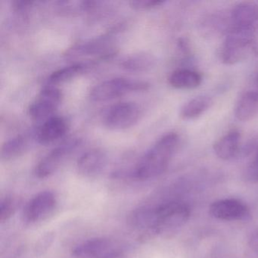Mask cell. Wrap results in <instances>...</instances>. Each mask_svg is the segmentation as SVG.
Returning a JSON list of instances; mask_svg holds the SVG:
<instances>
[{"label":"cell","mask_w":258,"mask_h":258,"mask_svg":"<svg viewBox=\"0 0 258 258\" xmlns=\"http://www.w3.org/2000/svg\"><path fill=\"white\" fill-rule=\"evenodd\" d=\"M69 130L66 119L58 116H52L45 120L37 133V140L40 144H52L62 138Z\"/></svg>","instance_id":"13"},{"label":"cell","mask_w":258,"mask_h":258,"mask_svg":"<svg viewBox=\"0 0 258 258\" xmlns=\"http://www.w3.org/2000/svg\"><path fill=\"white\" fill-rule=\"evenodd\" d=\"M164 3L162 0H133L130 2V6L134 10H146L160 7Z\"/></svg>","instance_id":"23"},{"label":"cell","mask_w":258,"mask_h":258,"mask_svg":"<svg viewBox=\"0 0 258 258\" xmlns=\"http://www.w3.org/2000/svg\"><path fill=\"white\" fill-rule=\"evenodd\" d=\"M210 214L214 218L223 220H246L250 217L247 206L235 199L214 202L210 208Z\"/></svg>","instance_id":"11"},{"label":"cell","mask_w":258,"mask_h":258,"mask_svg":"<svg viewBox=\"0 0 258 258\" xmlns=\"http://www.w3.org/2000/svg\"><path fill=\"white\" fill-rule=\"evenodd\" d=\"M79 144V140H69L52 149L37 164L35 169L36 176L43 179L53 174Z\"/></svg>","instance_id":"9"},{"label":"cell","mask_w":258,"mask_h":258,"mask_svg":"<svg viewBox=\"0 0 258 258\" xmlns=\"http://www.w3.org/2000/svg\"><path fill=\"white\" fill-rule=\"evenodd\" d=\"M150 84L145 81L129 78H113L95 86L90 90V99L93 102H106L134 92L149 90Z\"/></svg>","instance_id":"4"},{"label":"cell","mask_w":258,"mask_h":258,"mask_svg":"<svg viewBox=\"0 0 258 258\" xmlns=\"http://www.w3.org/2000/svg\"><path fill=\"white\" fill-rule=\"evenodd\" d=\"M249 176L253 179H258V145L256 146V152L253 161L248 169Z\"/></svg>","instance_id":"24"},{"label":"cell","mask_w":258,"mask_h":258,"mask_svg":"<svg viewBox=\"0 0 258 258\" xmlns=\"http://www.w3.org/2000/svg\"><path fill=\"white\" fill-rule=\"evenodd\" d=\"M106 163L107 156L103 151L91 149L80 157L77 163V170L84 177H96L102 173Z\"/></svg>","instance_id":"12"},{"label":"cell","mask_w":258,"mask_h":258,"mask_svg":"<svg viewBox=\"0 0 258 258\" xmlns=\"http://www.w3.org/2000/svg\"><path fill=\"white\" fill-rule=\"evenodd\" d=\"M85 69V64L77 63V64H71L67 67L58 69L49 76V84L56 85V84L67 82L82 73Z\"/></svg>","instance_id":"21"},{"label":"cell","mask_w":258,"mask_h":258,"mask_svg":"<svg viewBox=\"0 0 258 258\" xmlns=\"http://www.w3.org/2000/svg\"><path fill=\"white\" fill-rule=\"evenodd\" d=\"M253 39L254 29L232 28L222 46V61L226 64H235L244 61L251 55Z\"/></svg>","instance_id":"3"},{"label":"cell","mask_w":258,"mask_h":258,"mask_svg":"<svg viewBox=\"0 0 258 258\" xmlns=\"http://www.w3.org/2000/svg\"><path fill=\"white\" fill-rule=\"evenodd\" d=\"M125 246L117 240L96 238L78 244L73 250L77 258H120L124 254Z\"/></svg>","instance_id":"5"},{"label":"cell","mask_w":258,"mask_h":258,"mask_svg":"<svg viewBox=\"0 0 258 258\" xmlns=\"http://www.w3.org/2000/svg\"><path fill=\"white\" fill-rule=\"evenodd\" d=\"M28 148V142L26 137L17 136L3 145L1 158L6 161L15 159L23 155Z\"/></svg>","instance_id":"20"},{"label":"cell","mask_w":258,"mask_h":258,"mask_svg":"<svg viewBox=\"0 0 258 258\" xmlns=\"http://www.w3.org/2000/svg\"><path fill=\"white\" fill-rule=\"evenodd\" d=\"M59 89L53 86L45 87L30 105L28 114L34 120H46L53 116L62 101Z\"/></svg>","instance_id":"8"},{"label":"cell","mask_w":258,"mask_h":258,"mask_svg":"<svg viewBox=\"0 0 258 258\" xmlns=\"http://www.w3.org/2000/svg\"><path fill=\"white\" fill-rule=\"evenodd\" d=\"M116 53L115 43L109 37H102L69 49L67 56H92L108 58Z\"/></svg>","instance_id":"10"},{"label":"cell","mask_w":258,"mask_h":258,"mask_svg":"<svg viewBox=\"0 0 258 258\" xmlns=\"http://www.w3.org/2000/svg\"><path fill=\"white\" fill-rule=\"evenodd\" d=\"M212 100L208 96H198L188 101L181 108L180 116L184 120H194L209 109Z\"/></svg>","instance_id":"19"},{"label":"cell","mask_w":258,"mask_h":258,"mask_svg":"<svg viewBox=\"0 0 258 258\" xmlns=\"http://www.w3.org/2000/svg\"><path fill=\"white\" fill-rule=\"evenodd\" d=\"M231 20L232 28L254 29L258 20V7L252 3H241L232 9Z\"/></svg>","instance_id":"14"},{"label":"cell","mask_w":258,"mask_h":258,"mask_svg":"<svg viewBox=\"0 0 258 258\" xmlns=\"http://www.w3.org/2000/svg\"><path fill=\"white\" fill-rule=\"evenodd\" d=\"M256 81H257V82H258V75H257V78H256Z\"/></svg>","instance_id":"26"},{"label":"cell","mask_w":258,"mask_h":258,"mask_svg":"<svg viewBox=\"0 0 258 258\" xmlns=\"http://www.w3.org/2000/svg\"><path fill=\"white\" fill-rule=\"evenodd\" d=\"M235 117L241 121H248L258 115V90L244 93L237 103Z\"/></svg>","instance_id":"17"},{"label":"cell","mask_w":258,"mask_h":258,"mask_svg":"<svg viewBox=\"0 0 258 258\" xmlns=\"http://www.w3.org/2000/svg\"><path fill=\"white\" fill-rule=\"evenodd\" d=\"M179 142V136L175 133L163 136L137 163L134 169V177L146 180L162 174L168 167Z\"/></svg>","instance_id":"1"},{"label":"cell","mask_w":258,"mask_h":258,"mask_svg":"<svg viewBox=\"0 0 258 258\" xmlns=\"http://www.w3.org/2000/svg\"><path fill=\"white\" fill-rule=\"evenodd\" d=\"M151 234L164 233L180 227L190 217L189 207L180 202H166L157 207H151Z\"/></svg>","instance_id":"2"},{"label":"cell","mask_w":258,"mask_h":258,"mask_svg":"<svg viewBox=\"0 0 258 258\" xmlns=\"http://www.w3.org/2000/svg\"><path fill=\"white\" fill-rule=\"evenodd\" d=\"M240 141V133L237 131H230L214 143V151L216 155L224 161L232 159L238 154Z\"/></svg>","instance_id":"15"},{"label":"cell","mask_w":258,"mask_h":258,"mask_svg":"<svg viewBox=\"0 0 258 258\" xmlns=\"http://www.w3.org/2000/svg\"><path fill=\"white\" fill-rule=\"evenodd\" d=\"M57 205L56 196L52 191H41L32 198L24 208L23 220L28 224L44 221L54 214Z\"/></svg>","instance_id":"6"},{"label":"cell","mask_w":258,"mask_h":258,"mask_svg":"<svg viewBox=\"0 0 258 258\" xmlns=\"http://www.w3.org/2000/svg\"><path fill=\"white\" fill-rule=\"evenodd\" d=\"M140 115L141 110L135 102H120L107 111L104 117V124L112 131L128 129L138 122Z\"/></svg>","instance_id":"7"},{"label":"cell","mask_w":258,"mask_h":258,"mask_svg":"<svg viewBox=\"0 0 258 258\" xmlns=\"http://www.w3.org/2000/svg\"><path fill=\"white\" fill-rule=\"evenodd\" d=\"M250 247L258 253V231H256L250 239Z\"/></svg>","instance_id":"25"},{"label":"cell","mask_w":258,"mask_h":258,"mask_svg":"<svg viewBox=\"0 0 258 258\" xmlns=\"http://www.w3.org/2000/svg\"><path fill=\"white\" fill-rule=\"evenodd\" d=\"M168 82L175 89L193 90L202 84V77L196 71L178 69L170 75Z\"/></svg>","instance_id":"16"},{"label":"cell","mask_w":258,"mask_h":258,"mask_svg":"<svg viewBox=\"0 0 258 258\" xmlns=\"http://www.w3.org/2000/svg\"><path fill=\"white\" fill-rule=\"evenodd\" d=\"M155 58L147 52H137L126 57L120 66L128 72H144L155 66Z\"/></svg>","instance_id":"18"},{"label":"cell","mask_w":258,"mask_h":258,"mask_svg":"<svg viewBox=\"0 0 258 258\" xmlns=\"http://www.w3.org/2000/svg\"><path fill=\"white\" fill-rule=\"evenodd\" d=\"M16 210V203L10 197L6 198L1 202L0 206V220L5 222L11 218Z\"/></svg>","instance_id":"22"}]
</instances>
